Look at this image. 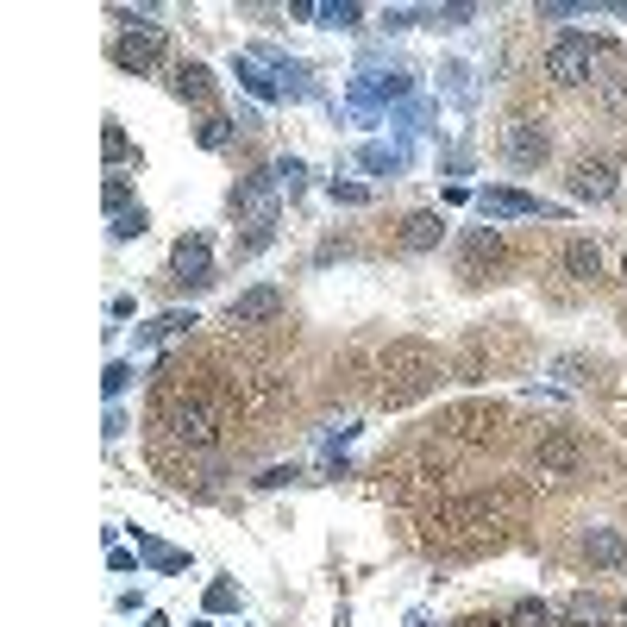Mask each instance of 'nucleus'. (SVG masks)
<instances>
[{
	"label": "nucleus",
	"mask_w": 627,
	"mask_h": 627,
	"mask_svg": "<svg viewBox=\"0 0 627 627\" xmlns=\"http://www.w3.org/2000/svg\"><path fill=\"white\" fill-rule=\"evenodd\" d=\"M571 189L584 201H609L615 195V164H609V157H584V164L571 170Z\"/></svg>",
	"instance_id": "6"
},
{
	"label": "nucleus",
	"mask_w": 627,
	"mask_h": 627,
	"mask_svg": "<svg viewBox=\"0 0 627 627\" xmlns=\"http://www.w3.org/2000/svg\"><path fill=\"white\" fill-rule=\"evenodd\" d=\"M471 258H502V232H477V239H471Z\"/></svg>",
	"instance_id": "19"
},
{
	"label": "nucleus",
	"mask_w": 627,
	"mask_h": 627,
	"mask_svg": "<svg viewBox=\"0 0 627 627\" xmlns=\"http://www.w3.org/2000/svg\"><path fill=\"white\" fill-rule=\"evenodd\" d=\"M502 151H508V164H546V132L533 126V120H508V132H502Z\"/></svg>",
	"instance_id": "5"
},
{
	"label": "nucleus",
	"mask_w": 627,
	"mask_h": 627,
	"mask_svg": "<svg viewBox=\"0 0 627 627\" xmlns=\"http://www.w3.org/2000/svg\"><path fill=\"white\" fill-rule=\"evenodd\" d=\"M584 559L602 565V571H621V559H627L621 527H590V533H584Z\"/></svg>",
	"instance_id": "7"
},
{
	"label": "nucleus",
	"mask_w": 627,
	"mask_h": 627,
	"mask_svg": "<svg viewBox=\"0 0 627 627\" xmlns=\"http://www.w3.org/2000/svg\"><path fill=\"white\" fill-rule=\"evenodd\" d=\"M533 471L540 477H577L584 471V446H577L571 433H546L540 446H533Z\"/></svg>",
	"instance_id": "2"
},
{
	"label": "nucleus",
	"mask_w": 627,
	"mask_h": 627,
	"mask_svg": "<svg viewBox=\"0 0 627 627\" xmlns=\"http://www.w3.org/2000/svg\"><path fill=\"white\" fill-rule=\"evenodd\" d=\"M276 314H283V289H245V295H232V308H226L232 327H264Z\"/></svg>",
	"instance_id": "3"
},
{
	"label": "nucleus",
	"mask_w": 627,
	"mask_h": 627,
	"mask_svg": "<svg viewBox=\"0 0 627 627\" xmlns=\"http://www.w3.org/2000/svg\"><path fill=\"white\" fill-rule=\"evenodd\" d=\"M132 157V145H126V132L120 126H107V164H126Z\"/></svg>",
	"instance_id": "20"
},
{
	"label": "nucleus",
	"mask_w": 627,
	"mask_h": 627,
	"mask_svg": "<svg viewBox=\"0 0 627 627\" xmlns=\"http://www.w3.org/2000/svg\"><path fill=\"white\" fill-rule=\"evenodd\" d=\"M621 283H627V258H621Z\"/></svg>",
	"instance_id": "22"
},
{
	"label": "nucleus",
	"mask_w": 627,
	"mask_h": 627,
	"mask_svg": "<svg viewBox=\"0 0 627 627\" xmlns=\"http://www.w3.org/2000/svg\"><path fill=\"white\" fill-rule=\"evenodd\" d=\"M590 63H596V44L590 38H559L546 51V76L559 82V88H577V82H590Z\"/></svg>",
	"instance_id": "1"
},
{
	"label": "nucleus",
	"mask_w": 627,
	"mask_h": 627,
	"mask_svg": "<svg viewBox=\"0 0 627 627\" xmlns=\"http://www.w3.org/2000/svg\"><path fill=\"white\" fill-rule=\"evenodd\" d=\"M439 239H446V220H439V214H408V226H402V251H433Z\"/></svg>",
	"instance_id": "10"
},
{
	"label": "nucleus",
	"mask_w": 627,
	"mask_h": 627,
	"mask_svg": "<svg viewBox=\"0 0 627 627\" xmlns=\"http://www.w3.org/2000/svg\"><path fill=\"white\" fill-rule=\"evenodd\" d=\"M157 51H164V32H157V26H145V32H126L120 44H113V63H120V69H132V76H145V69L157 63Z\"/></svg>",
	"instance_id": "4"
},
{
	"label": "nucleus",
	"mask_w": 627,
	"mask_h": 627,
	"mask_svg": "<svg viewBox=\"0 0 627 627\" xmlns=\"http://www.w3.org/2000/svg\"><path fill=\"white\" fill-rule=\"evenodd\" d=\"M176 95L195 101V107H207V101H214V76H207L201 63H176Z\"/></svg>",
	"instance_id": "11"
},
{
	"label": "nucleus",
	"mask_w": 627,
	"mask_h": 627,
	"mask_svg": "<svg viewBox=\"0 0 627 627\" xmlns=\"http://www.w3.org/2000/svg\"><path fill=\"white\" fill-rule=\"evenodd\" d=\"M226 138H232V120H220V113H207V126H201V145H207V151H220Z\"/></svg>",
	"instance_id": "17"
},
{
	"label": "nucleus",
	"mask_w": 627,
	"mask_h": 627,
	"mask_svg": "<svg viewBox=\"0 0 627 627\" xmlns=\"http://www.w3.org/2000/svg\"><path fill=\"white\" fill-rule=\"evenodd\" d=\"M565 615H571V621H609V602H596V596H571V602H565Z\"/></svg>",
	"instance_id": "16"
},
{
	"label": "nucleus",
	"mask_w": 627,
	"mask_h": 627,
	"mask_svg": "<svg viewBox=\"0 0 627 627\" xmlns=\"http://www.w3.org/2000/svg\"><path fill=\"white\" fill-rule=\"evenodd\" d=\"M170 270H176V283H207V239H182L170 251Z\"/></svg>",
	"instance_id": "9"
},
{
	"label": "nucleus",
	"mask_w": 627,
	"mask_h": 627,
	"mask_svg": "<svg viewBox=\"0 0 627 627\" xmlns=\"http://www.w3.org/2000/svg\"><path fill=\"white\" fill-rule=\"evenodd\" d=\"M596 101L609 107V113H627V76H602V88H596Z\"/></svg>",
	"instance_id": "15"
},
{
	"label": "nucleus",
	"mask_w": 627,
	"mask_h": 627,
	"mask_svg": "<svg viewBox=\"0 0 627 627\" xmlns=\"http://www.w3.org/2000/svg\"><path fill=\"white\" fill-rule=\"evenodd\" d=\"M113 232H120V239H138V232H145V207H126V214H113Z\"/></svg>",
	"instance_id": "18"
},
{
	"label": "nucleus",
	"mask_w": 627,
	"mask_h": 627,
	"mask_svg": "<svg viewBox=\"0 0 627 627\" xmlns=\"http://www.w3.org/2000/svg\"><path fill=\"white\" fill-rule=\"evenodd\" d=\"M565 270L577 276V283H590V276L602 270V258H596V245H590V239H571V245H565Z\"/></svg>",
	"instance_id": "13"
},
{
	"label": "nucleus",
	"mask_w": 627,
	"mask_h": 627,
	"mask_svg": "<svg viewBox=\"0 0 627 627\" xmlns=\"http://www.w3.org/2000/svg\"><path fill=\"white\" fill-rule=\"evenodd\" d=\"M508 627H559V615H552L546 602H521V609L508 615Z\"/></svg>",
	"instance_id": "14"
},
{
	"label": "nucleus",
	"mask_w": 627,
	"mask_h": 627,
	"mask_svg": "<svg viewBox=\"0 0 627 627\" xmlns=\"http://www.w3.org/2000/svg\"><path fill=\"white\" fill-rule=\"evenodd\" d=\"M170 427H176V439H182V446H195V452H207V446H214V414H207V408H176L170 414Z\"/></svg>",
	"instance_id": "8"
},
{
	"label": "nucleus",
	"mask_w": 627,
	"mask_h": 627,
	"mask_svg": "<svg viewBox=\"0 0 627 627\" xmlns=\"http://www.w3.org/2000/svg\"><path fill=\"white\" fill-rule=\"evenodd\" d=\"M483 214H490V220H508V214H552V207H540L533 195H508V189H490V195H483Z\"/></svg>",
	"instance_id": "12"
},
{
	"label": "nucleus",
	"mask_w": 627,
	"mask_h": 627,
	"mask_svg": "<svg viewBox=\"0 0 627 627\" xmlns=\"http://www.w3.org/2000/svg\"><path fill=\"white\" fill-rule=\"evenodd\" d=\"M477 627H508V621H477Z\"/></svg>",
	"instance_id": "21"
}]
</instances>
